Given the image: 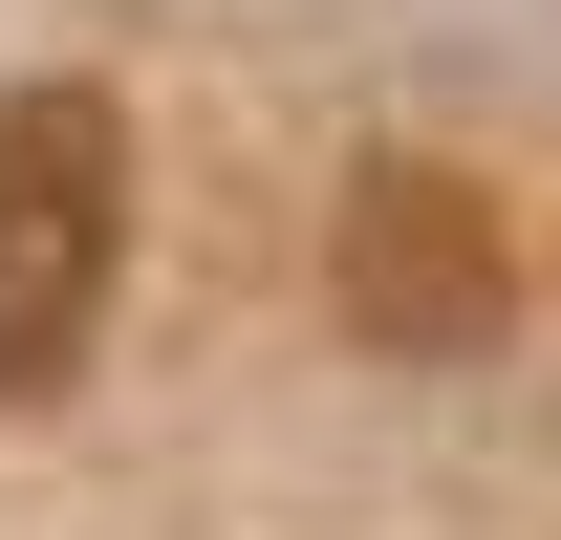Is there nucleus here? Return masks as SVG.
I'll use <instances>...</instances> for the list:
<instances>
[{
    "instance_id": "f257e3e1",
    "label": "nucleus",
    "mask_w": 561,
    "mask_h": 540,
    "mask_svg": "<svg viewBox=\"0 0 561 540\" xmlns=\"http://www.w3.org/2000/svg\"><path fill=\"white\" fill-rule=\"evenodd\" d=\"M130 281V109L108 87H0V410H44Z\"/></svg>"
},
{
    "instance_id": "f03ea898",
    "label": "nucleus",
    "mask_w": 561,
    "mask_h": 540,
    "mask_svg": "<svg viewBox=\"0 0 561 540\" xmlns=\"http://www.w3.org/2000/svg\"><path fill=\"white\" fill-rule=\"evenodd\" d=\"M324 281H346V325L389 346V368H454V346L518 325V238H496V195L432 173V151H389V173L346 195V260Z\"/></svg>"
}]
</instances>
